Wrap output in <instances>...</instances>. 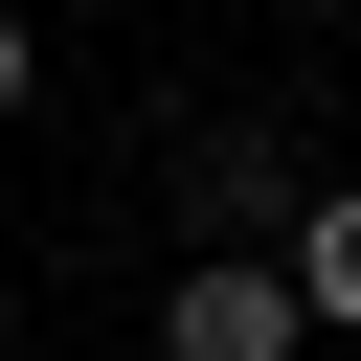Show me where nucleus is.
I'll list each match as a JSON object with an SVG mask.
<instances>
[{
	"instance_id": "nucleus-1",
	"label": "nucleus",
	"mask_w": 361,
	"mask_h": 361,
	"mask_svg": "<svg viewBox=\"0 0 361 361\" xmlns=\"http://www.w3.org/2000/svg\"><path fill=\"white\" fill-rule=\"evenodd\" d=\"M158 361H316L293 248H203V271H158Z\"/></svg>"
},
{
	"instance_id": "nucleus-2",
	"label": "nucleus",
	"mask_w": 361,
	"mask_h": 361,
	"mask_svg": "<svg viewBox=\"0 0 361 361\" xmlns=\"http://www.w3.org/2000/svg\"><path fill=\"white\" fill-rule=\"evenodd\" d=\"M293 293H316V338H361V180L293 203Z\"/></svg>"
},
{
	"instance_id": "nucleus-3",
	"label": "nucleus",
	"mask_w": 361,
	"mask_h": 361,
	"mask_svg": "<svg viewBox=\"0 0 361 361\" xmlns=\"http://www.w3.org/2000/svg\"><path fill=\"white\" fill-rule=\"evenodd\" d=\"M23 90H45V23H0V113H23Z\"/></svg>"
}]
</instances>
